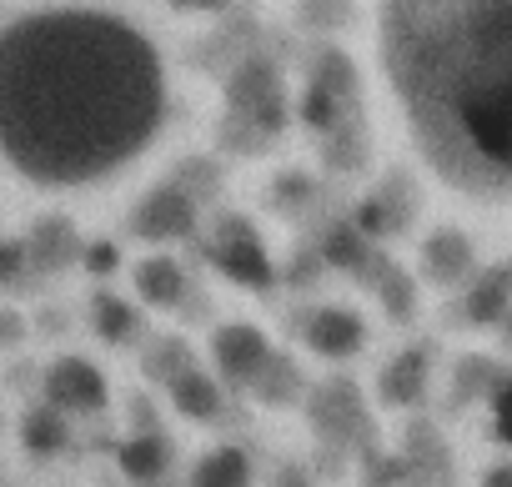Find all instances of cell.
Instances as JSON below:
<instances>
[{"mask_svg": "<svg viewBox=\"0 0 512 487\" xmlns=\"http://www.w3.org/2000/svg\"><path fill=\"white\" fill-rule=\"evenodd\" d=\"M166 116L151 41L101 11H36L0 31V156L36 186H96L146 156Z\"/></svg>", "mask_w": 512, "mask_h": 487, "instance_id": "6da1fadb", "label": "cell"}, {"mask_svg": "<svg viewBox=\"0 0 512 487\" xmlns=\"http://www.w3.org/2000/svg\"><path fill=\"white\" fill-rule=\"evenodd\" d=\"M377 51L432 176L512 201V0H382Z\"/></svg>", "mask_w": 512, "mask_h": 487, "instance_id": "7a4b0ae2", "label": "cell"}]
</instances>
